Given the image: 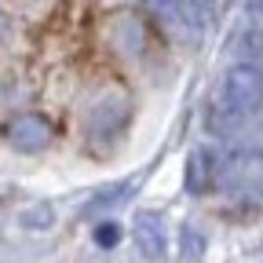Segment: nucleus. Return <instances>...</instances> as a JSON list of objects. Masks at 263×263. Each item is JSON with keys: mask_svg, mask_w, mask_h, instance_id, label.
Here are the masks:
<instances>
[{"mask_svg": "<svg viewBox=\"0 0 263 263\" xmlns=\"http://www.w3.org/2000/svg\"><path fill=\"white\" fill-rule=\"evenodd\" d=\"M259 106H263V70L256 62H234L223 73L216 103L209 106V128L216 136H227V132L241 128Z\"/></svg>", "mask_w": 263, "mask_h": 263, "instance_id": "obj_1", "label": "nucleus"}, {"mask_svg": "<svg viewBox=\"0 0 263 263\" xmlns=\"http://www.w3.org/2000/svg\"><path fill=\"white\" fill-rule=\"evenodd\" d=\"M128 121V95L124 91H106L95 99L88 114V136L91 139H114Z\"/></svg>", "mask_w": 263, "mask_h": 263, "instance_id": "obj_2", "label": "nucleus"}, {"mask_svg": "<svg viewBox=\"0 0 263 263\" xmlns=\"http://www.w3.org/2000/svg\"><path fill=\"white\" fill-rule=\"evenodd\" d=\"M4 139L22 154H41L51 143V121L41 114H15L4 124Z\"/></svg>", "mask_w": 263, "mask_h": 263, "instance_id": "obj_3", "label": "nucleus"}, {"mask_svg": "<svg viewBox=\"0 0 263 263\" xmlns=\"http://www.w3.org/2000/svg\"><path fill=\"white\" fill-rule=\"evenodd\" d=\"M132 234H136V245L143 256L157 259L164 256V245H168V234H164V223L157 212H139L136 216V227H132Z\"/></svg>", "mask_w": 263, "mask_h": 263, "instance_id": "obj_4", "label": "nucleus"}, {"mask_svg": "<svg viewBox=\"0 0 263 263\" xmlns=\"http://www.w3.org/2000/svg\"><path fill=\"white\" fill-rule=\"evenodd\" d=\"M216 161H219V157H216V150H209V146H201V150L190 154V164H186V190H190V194H201V190L212 183V176L219 172Z\"/></svg>", "mask_w": 263, "mask_h": 263, "instance_id": "obj_5", "label": "nucleus"}, {"mask_svg": "<svg viewBox=\"0 0 263 263\" xmlns=\"http://www.w3.org/2000/svg\"><path fill=\"white\" fill-rule=\"evenodd\" d=\"M179 252H183L186 263H197V259H201V252H205V234H201V227H197V223H183V230H179Z\"/></svg>", "mask_w": 263, "mask_h": 263, "instance_id": "obj_6", "label": "nucleus"}, {"mask_svg": "<svg viewBox=\"0 0 263 263\" xmlns=\"http://www.w3.org/2000/svg\"><path fill=\"white\" fill-rule=\"evenodd\" d=\"M128 190H132V183H114V186H106V190H99L91 201L84 205V216H95V212H103V209H110V205H121L124 197H128Z\"/></svg>", "mask_w": 263, "mask_h": 263, "instance_id": "obj_7", "label": "nucleus"}, {"mask_svg": "<svg viewBox=\"0 0 263 263\" xmlns=\"http://www.w3.org/2000/svg\"><path fill=\"white\" fill-rule=\"evenodd\" d=\"M234 51L249 62V59H256V55H263V29H256V26H245L238 37H234Z\"/></svg>", "mask_w": 263, "mask_h": 263, "instance_id": "obj_8", "label": "nucleus"}, {"mask_svg": "<svg viewBox=\"0 0 263 263\" xmlns=\"http://www.w3.org/2000/svg\"><path fill=\"white\" fill-rule=\"evenodd\" d=\"M22 227H29V230H44V227H51V205H29V209H22Z\"/></svg>", "mask_w": 263, "mask_h": 263, "instance_id": "obj_9", "label": "nucleus"}, {"mask_svg": "<svg viewBox=\"0 0 263 263\" xmlns=\"http://www.w3.org/2000/svg\"><path fill=\"white\" fill-rule=\"evenodd\" d=\"M117 238H121V227H117V223H103V227L95 230V241L103 245V249H106V245H117Z\"/></svg>", "mask_w": 263, "mask_h": 263, "instance_id": "obj_10", "label": "nucleus"}]
</instances>
